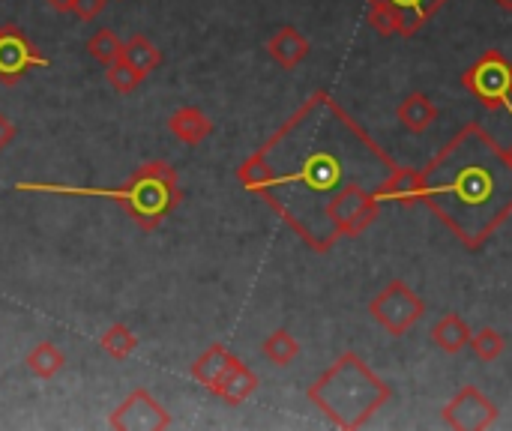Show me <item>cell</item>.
I'll list each match as a JSON object with an SVG mask.
<instances>
[{
    "instance_id": "cell-25",
    "label": "cell",
    "mask_w": 512,
    "mask_h": 431,
    "mask_svg": "<svg viewBox=\"0 0 512 431\" xmlns=\"http://www.w3.org/2000/svg\"><path fill=\"white\" fill-rule=\"evenodd\" d=\"M471 348H474L477 360H483V363H495V360H501V357H504L507 339H504L498 330L483 327V330H477V333L471 336Z\"/></svg>"
},
{
    "instance_id": "cell-2",
    "label": "cell",
    "mask_w": 512,
    "mask_h": 431,
    "mask_svg": "<svg viewBox=\"0 0 512 431\" xmlns=\"http://www.w3.org/2000/svg\"><path fill=\"white\" fill-rule=\"evenodd\" d=\"M423 180V204L465 249H480L512 216L510 153L480 123L459 129L423 168Z\"/></svg>"
},
{
    "instance_id": "cell-10",
    "label": "cell",
    "mask_w": 512,
    "mask_h": 431,
    "mask_svg": "<svg viewBox=\"0 0 512 431\" xmlns=\"http://www.w3.org/2000/svg\"><path fill=\"white\" fill-rule=\"evenodd\" d=\"M423 192H426V180H423V171L417 168H402L396 165V171L384 180V186L378 189V201L387 207V204H396V207H414L423 201Z\"/></svg>"
},
{
    "instance_id": "cell-28",
    "label": "cell",
    "mask_w": 512,
    "mask_h": 431,
    "mask_svg": "<svg viewBox=\"0 0 512 431\" xmlns=\"http://www.w3.org/2000/svg\"><path fill=\"white\" fill-rule=\"evenodd\" d=\"M42 3H48V9L54 12H72V0H42Z\"/></svg>"
},
{
    "instance_id": "cell-6",
    "label": "cell",
    "mask_w": 512,
    "mask_h": 431,
    "mask_svg": "<svg viewBox=\"0 0 512 431\" xmlns=\"http://www.w3.org/2000/svg\"><path fill=\"white\" fill-rule=\"evenodd\" d=\"M369 315L390 333V336H405L423 315H426V303L414 294V288L402 279L390 282L372 303H369Z\"/></svg>"
},
{
    "instance_id": "cell-11",
    "label": "cell",
    "mask_w": 512,
    "mask_h": 431,
    "mask_svg": "<svg viewBox=\"0 0 512 431\" xmlns=\"http://www.w3.org/2000/svg\"><path fill=\"white\" fill-rule=\"evenodd\" d=\"M255 390H258V375L246 363H240L237 357L225 366V372L210 387V393L219 396L225 405H243Z\"/></svg>"
},
{
    "instance_id": "cell-16",
    "label": "cell",
    "mask_w": 512,
    "mask_h": 431,
    "mask_svg": "<svg viewBox=\"0 0 512 431\" xmlns=\"http://www.w3.org/2000/svg\"><path fill=\"white\" fill-rule=\"evenodd\" d=\"M402 18V36H414L450 0H387Z\"/></svg>"
},
{
    "instance_id": "cell-21",
    "label": "cell",
    "mask_w": 512,
    "mask_h": 431,
    "mask_svg": "<svg viewBox=\"0 0 512 431\" xmlns=\"http://www.w3.org/2000/svg\"><path fill=\"white\" fill-rule=\"evenodd\" d=\"M99 348H102L111 360L123 363V360H129V357L135 354V348H138V336H135L126 324H111V327L102 333Z\"/></svg>"
},
{
    "instance_id": "cell-18",
    "label": "cell",
    "mask_w": 512,
    "mask_h": 431,
    "mask_svg": "<svg viewBox=\"0 0 512 431\" xmlns=\"http://www.w3.org/2000/svg\"><path fill=\"white\" fill-rule=\"evenodd\" d=\"M231 360H234V354H231L225 345H219V342H216V345H210V348H207L195 363H192V378L210 390V387L216 384V378L225 372V366H228Z\"/></svg>"
},
{
    "instance_id": "cell-31",
    "label": "cell",
    "mask_w": 512,
    "mask_h": 431,
    "mask_svg": "<svg viewBox=\"0 0 512 431\" xmlns=\"http://www.w3.org/2000/svg\"><path fill=\"white\" fill-rule=\"evenodd\" d=\"M114 3H123V0H114Z\"/></svg>"
},
{
    "instance_id": "cell-24",
    "label": "cell",
    "mask_w": 512,
    "mask_h": 431,
    "mask_svg": "<svg viewBox=\"0 0 512 431\" xmlns=\"http://www.w3.org/2000/svg\"><path fill=\"white\" fill-rule=\"evenodd\" d=\"M105 78H108V84H111V90L114 93H120V96H129V93H135L138 90V84L147 78V75H141L129 60H114L111 66H105Z\"/></svg>"
},
{
    "instance_id": "cell-29",
    "label": "cell",
    "mask_w": 512,
    "mask_h": 431,
    "mask_svg": "<svg viewBox=\"0 0 512 431\" xmlns=\"http://www.w3.org/2000/svg\"><path fill=\"white\" fill-rule=\"evenodd\" d=\"M495 3H498L501 9H512V0H495Z\"/></svg>"
},
{
    "instance_id": "cell-14",
    "label": "cell",
    "mask_w": 512,
    "mask_h": 431,
    "mask_svg": "<svg viewBox=\"0 0 512 431\" xmlns=\"http://www.w3.org/2000/svg\"><path fill=\"white\" fill-rule=\"evenodd\" d=\"M396 117H399V123H402L408 132L423 135V132H429V129L438 123L441 111H438V105H435L426 93H411V96L402 99Z\"/></svg>"
},
{
    "instance_id": "cell-15",
    "label": "cell",
    "mask_w": 512,
    "mask_h": 431,
    "mask_svg": "<svg viewBox=\"0 0 512 431\" xmlns=\"http://www.w3.org/2000/svg\"><path fill=\"white\" fill-rule=\"evenodd\" d=\"M474 330L468 327V321L456 312L444 315L435 327H432V342L444 351V354H459L462 348L471 345Z\"/></svg>"
},
{
    "instance_id": "cell-27",
    "label": "cell",
    "mask_w": 512,
    "mask_h": 431,
    "mask_svg": "<svg viewBox=\"0 0 512 431\" xmlns=\"http://www.w3.org/2000/svg\"><path fill=\"white\" fill-rule=\"evenodd\" d=\"M15 135H18V129H15V123L0 111V150H6L12 141H15Z\"/></svg>"
},
{
    "instance_id": "cell-19",
    "label": "cell",
    "mask_w": 512,
    "mask_h": 431,
    "mask_svg": "<svg viewBox=\"0 0 512 431\" xmlns=\"http://www.w3.org/2000/svg\"><path fill=\"white\" fill-rule=\"evenodd\" d=\"M24 363H27L30 375L48 381V378H54V375L66 366V357H63V351H60L54 342H39V345L27 354Z\"/></svg>"
},
{
    "instance_id": "cell-9",
    "label": "cell",
    "mask_w": 512,
    "mask_h": 431,
    "mask_svg": "<svg viewBox=\"0 0 512 431\" xmlns=\"http://www.w3.org/2000/svg\"><path fill=\"white\" fill-rule=\"evenodd\" d=\"M444 423L456 431H483L498 420V405L480 387H462L441 411Z\"/></svg>"
},
{
    "instance_id": "cell-26",
    "label": "cell",
    "mask_w": 512,
    "mask_h": 431,
    "mask_svg": "<svg viewBox=\"0 0 512 431\" xmlns=\"http://www.w3.org/2000/svg\"><path fill=\"white\" fill-rule=\"evenodd\" d=\"M108 3L111 0H72V12L81 21H93L96 15H102L108 9Z\"/></svg>"
},
{
    "instance_id": "cell-22",
    "label": "cell",
    "mask_w": 512,
    "mask_h": 431,
    "mask_svg": "<svg viewBox=\"0 0 512 431\" xmlns=\"http://www.w3.org/2000/svg\"><path fill=\"white\" fill-rule=\"evenodd\" d=\"M366 21L378 36H402V18L387 0H366Z\"/></svg>"
},
{
    "instance_id": "cell-30",
    "label": "cell",
    "mask_w": 512,
    "mask_h": 431,
    "mask_svg": "<svg viewBox=\"0 0 512 431\" xmlns=\"http://www.w3.org/2000/svg\"><path fill=\"white\" fill-rule=\"evenodd\" d=\"M507 153H510V159H512V147H507Z\"/></svg>"
},
{
    "instance_id": "cell-13",
    "label": "cell",
    "mask_w": 512,
    "mask_h": 431,
    "mask_svg": "<svg viewBox=\"0 0 512 431\" xmlns=\"http://www.w3.org/2000/svg\"><path fill=\"white\" fill-rule=\"evenodd\" d=\"M267 51H270V57L282 66V69H297L306 57H309V51H312V42L297 30V27H291V24H285V27H279L270 39H267Z\"/></svg>"
},
{
    "instance_id": "cell-12",
    "label": "cell",
    "mask_w": 512,
    "mask_h": 431,
    "mask_svg": "<svg viewBox=\"0 0 512 431\" xmlns=\"http://www.w3.org/2000/svg\"><path fill=\"white\" fill-rule=\"evenodd\" d=\"M168 129H171V135L177 138V141H183L186 147H198V144H204L210 135H213V120L201 111V108H195V105H180L177 111H171V117H168Z\"/></svg>"
},
{
    "instance_id": "cell-8",
    "label": "cell",
    "mask_w": 512,
    "mask_h": 431,
    "mask_svg": "<svg viewBox=\"0 0 512 431\" xmlns=\"http://www.w3.org/2000/svg\"><path fill=\"white\" fill-rule=\"evenodd\" d=\"M51 60L42 57L33 42L12 24L0 27V84L15 87L30 69H48Z\"/></svg>"
},
{
    "instance_id": "cell-1",
    "label": "cell",
    "mask_w": 512,
    "mask_h": 431,
    "mask_svg": "<svg viewBox=\"0 0 512 431\" xmlns=\"http://www.w3.org/2000/svg\"><path fill=\"white\" fill-rule=\"evenodd\" d=\"M396 171L381 144L327 93L315 90L237 165L255 192L312 252L360 237L381 216L378 189Z\"/></svg>"
},
{
    "instance_id": "cell-5",
    "label": "cell",
    "mask_w": 512,
    "mask_h": 431,
    "mask_svg": "<svg viewBox=\"0 0 512 431\" xmlns=\"http://www.w3.org/2000/svg\"><path fill=\"white\" fill-rule=\"evenodd\" d=\"M468 93H474L489 111H510L512 114V63L504 51L489 48L483 51L462 75Z\"/></svg>"
},
{
    "instance_id": "cell-7",
    "label": "cell",
    "mask_w": 512,
    "mask_h": 431,
    "mask_svg": "<svg viewBox=\"0 0 512 431\" xmlns=\"http://www.w3.org/2000/svg\"><path fill=\"white\" fill-rule=\"evenodd\" d=\"M108 426L120 431H165L171 429V414L153 399L150 390H132L108 417Z\"/></svg>"
},
{
    "instance_id": "cell-23",
    "label": "cell",
    "mask_w": 512,
    "mask_h": 431,
    "mask_svg": "<svg viewBox=\"0 0 512 431\" xmlns=\"http://www.w3.org/2000/svg\"><path fill=\"white\" fill-rule=\"evenodd\" d=\"M87 54H90L96 63L111 66L114 60H120V57H123V42L117 39V33H114V30L102 27V30H96V33L87 39Z\"/></svg>"
},
{
    "instance_id": "cell-17",
    "label": "cell",
    "mask_w": 512,
    "mask_h": 431,
    "mask_svg": "<svg viewBox=\"0 0 512 431\" xmlns=\"http://www.w3.org/2000/svg\"><path fill=\"white\" fill-rule=\"evenodd\" d=\"M123 60H129L141 75H150L162 66V51L144 33H135L123 42Z\"/></svg>"
},
{
    "instance_id": "cell-3",
    "label": "cell",
    "mask_w": 512,
    "mask_h": 431,
    "mask_svg": "<svg viewBox=\"0 0 512 431\" xmlns=\"http://www.w3.org/2000/svg\"><path fill=\"white\" fill-rule=\"evenodd\" d=\"M18 192L66 195V198H105L120 204L141 231H156L183 201L174 165L147 162L129 174L123 186H66V183H15Z\"/></svg>"
},
{
    "instance_id": "cell-4",
    "label": "cell",
    "mask_w": 512,
    "mask_h": 431,
    "mask_svg": "<svg viewBox=\"0 0 512 431\" xmlns=\"http://www.w3.org/2000/svg\"><path fill=\"white\" fill-rule=\"evenodd\" d=\"M393 390L381 381L360 354H342L312 387L309 402L336 426V429H363L387 402Z\"/></svg>"
},
{
    "instance_id": "cell-20",
    "label": "cell",
    "mask_w": 512,
    "mask_h": 431,
    "mask_svg": "<svg viewBox=\"0 0 512 431\" xmlns=\"http://www.w3.org/2000/svg\"><path fill=\"white\" fill-rule=\"evenodd\" d=\"M261 354H264L273 366L285 369V366H291V363L300 357V342H297L288 330H273V333L264 339Z\"/></svg>"
}]
</instances>
